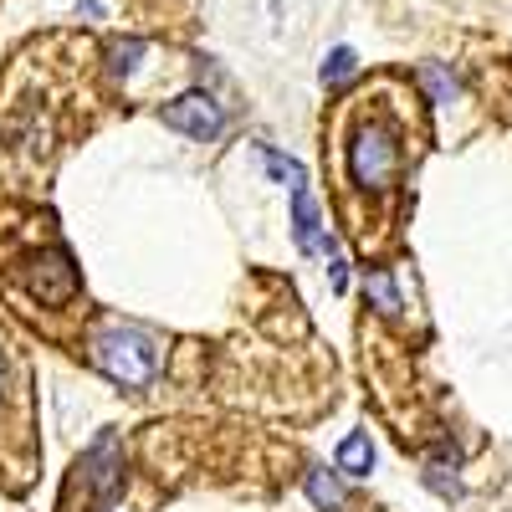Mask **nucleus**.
I'll return each instance as SVG.
<instances>
[{"mask_svg": "<svg viewBox=\"0 0 512 512\" xmlns=\"http://www.w3.org/2000/svg\"><path fill=\"white\" fill-rule=\"evenodd\" d=\"M262 164H267V175L272 180H282V185H303V164H297V159H282L277 149H262Z\"/></svg>", "mask_w": 512, "mask_h": 512, "instance_id": "obj_10", "label": "nucleus"}, {"mask_svg": "<svg viewBox=\"0 0 512 512\" xmlns=\"http://www.w3.org/2000/svg\"><path fill=\"white\" fill-rule=\"evenodd\" d=\"M308 497L323 507V512H333L338 502H344V492H338V482L333 477H323V472H308Z\"/></svg>", "mask_w": 512, "mask_h": 512, "instance_id": "obj_12", "label": "nucleus"}, {"mask_svg": "<svg viewBox=\"0 0 512 512\" xmlns=\"http://www.w3.org/2000/svg\"><path fill=\"white\" fill-rule=\"evenodd\" d=\"M77 472L93 482V492H98V497H113L118 472H123V446H118V436H113V431H103L88 451H82V466H77Z\"/></svg>", "mask_w": 512, "mask_h": 512, "instance_id": "obj_4", "label": "nucleus"}, {"mask_svg": "<svg viewBox=\"0 0 512 512\" xmlns=\"http://www.w3.org/2000/svg\"><path fill=\"white\" fill-rule=\"evenodd\" d=\"M456 456L446 461V456H436L431 466H425V487H431V492H441V497H461V487H456Z\"/></svg>", "mask_w": 512, "mask_h": 512, "instance_id": "obj_7", "label": "nucleus"}, {"mask_svg": "<svg viewBox=\"0 0 512 512\" xmlns=\"http://www.w3.org/2000/svg\"><path fill=\"white\" fill-rule=\"evenodd\" d=\"M364 292L374 297V308H379V313H390V318L400 313V292H395V282H390V272H374V277L364 282Z\"/></svg>", "mask_w": 512, "mask_h": 512, "instance_id": "obj_8", "label": "nucleus"}, {"mask_svg": "<svg viewBox=\"0 0 512 512\" xmlns=\"http://www.w3.org/2000/svg\"><path fill=\"white\" fill-rule=\"evenodd\" d=\"M405 169V118L359 98V108L344 118V175L354 195L395 200Z\"/></svg>", "mask_w": 512, "mask_h": 512, "instance_id": "obj_1", "label": "nucleus"}, {"mask_svg": "<svg viewBox=\"0 0 512 512\" xmlns=\"http://www.w3.org/2000/svg\"><path fill=\"white\" fill-rule=\"evenodd\" d=\"M0 405H6V354H0Z\"/></svg>", "mask_w": 512, "mask_h": 512, "instance_id": "obj_13", "label": "nucleus"}, {"mask_svg": "<svg viewBox=\"0 0 512 512\" xmlns=\"http://www.w3.org/2000/svg\"><path fill=\"white\" fill-rule=\"evenodd\" d=\"M354 52L349 47H333L328 52V62H323V82H328V88H338V82H344V77H354Z\"/></svg>", "mask_w": 512, "mask_h": 512, "instance_id": "obj_11", "label": "nucleus"}, {"mask_svg": "<svg viewBox=\"0 0 512 512\" xmlns=\"http://www.w3.org/2000/svg\"><path fill=\"white\" fill-rule=\"evenodd\" d=\"M369 466H374V446L364 431L344 436V446H338V472L344 477H369Z\"/></svg>", "mask_w": 512, "mask_h": 512, "instance_id": "obj_6", "label": "nucleus"}, {"mask_svg": "<svg viewBox=\"0 0 512 512\" xmlns=\"http://www.w3.org/2000/svg\"><path fill=\"white\" fill-rule=\"evenodd\" d=\"M93 364L113 384H123V390H144V384H154V374H159V349H154V338L144 328L113 323L93 338Z\"/></svg>", "mask_w": 512, "mask_h": 512, "instance_id": "obj_2", "label": "nucleus"}, {"mask_svg": "<svg viewBox=\"0 0 512 512\" xmlns=\"http://www.w3.org/2000/svg\"><path fill=\"white\" fill-rule=\"evenodd\" d=\"M164 123L175 128V134H185V139H200V144H210L226 128V113H221V103L210 98V93H185L180 103H169L164 108Z\"/></svg>", "mask_w": 512, "mask_h": 512, "instance_id": "obj_3", "label": "nucleus"}, {"mask_svg": "<svg viewBox=\"0 0 512 512\" xmlns=\"http://www.w3.org/2000/svg\"><path fill=\"white\" fill-rule=\"evenodd\" d=\"M420 82L431 88L436 103H451V98H456V77H451L446 67H436V62H425V67H420Z\"/></svg>", "mask_w": 512, "mask_h": 512, "instance_id": "obj_9", "label": "nucleus"}, {"mask_svg": "<svg viewBox=\"0 0 512 512\" xmlns=\"http://www.w3.org/2000/svg\"><path fill=\"white\" fill-rule=\"evenodd\" d=\"M292 236H297V246H303L308 256L333 246V241H318V210H313V195L303 185L292 190Z\"/></svg>", "mask_w": 512, "mask_h": 512, "instance_id": "obj_5", "label": "nucleus"}]
</instances>
